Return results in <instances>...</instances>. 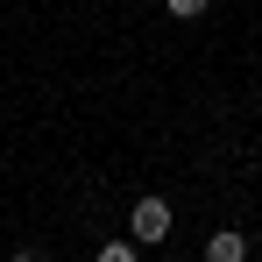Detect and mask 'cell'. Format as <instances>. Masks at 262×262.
Returning <instances> with one entry per match:
<instances>
[{
    "label": "cell",
    "mask_w": 262,
    "mask_h": 262,
    "mask_svg": "<svg viewBox=\"0 0 262 262\" xmlns=\"http://www.w3.org/2000/svg\"><path fill=\"white\" fill-rule=\"evenodd\" d=\"M163 234H170V199H156V191L135 199V206H128V241L149 248V241H163Z\"/></svg>",
    "instance_id": "obj_1"
},
{
    "label": "cell",
    "mask_w": 262,
    "mask_h": 262,
    "mask_svg": "<svg viewBox=\"0 0 262 262\" xmlns=\"http://www.w3.org/2000/svg\"><path fill=\"white\" fill-rule=\"evenodd\" d=\"M206 262H248V241L227 227V234H213V241H206Z\"/></svg>",
    "instance_id": "obj_2"
},
{
    "label": "cell",
    "mask_w": 262,
    "mask_h": 262,
    "mask_svg": "<svg viewBox=\"0 0 262 262\" xmlns=\"http://www.w3.org/2000/svg\"><path fill=\"white\" fill-rule=\"evenodd\" d=\"M163 7H170L177 21H199V14H206V7H213V0H163Z\"/></svg>",
    "instance_id": "obj_3"
},
{
    "label": "cell",
    "mask_w": 262,
    "mask_h": 262,
    "mask_svg": "<svg viewBox=\"0 0 262 262\" xmlns=\"http://www.w3.org/2000/svg\"><path fill=\"white\" fill-rule=\"evenodd\" d=\"M92 262H135V248H128V241H106V248H99Z\"/></svg>",
    "instance_id": "obj_4"
},
{
    "label": "cell",
    "mask_w": 262,
    "mask_h": 262,
    "mask_svg": "<svg viewBox=\"0 0 262 262\" xmlns=\"http://www.w3.org/2000/svg\"><path fill=\"white\" fill-rule=\"evenodd\" d=\"M7 262H43V255H36V248H14V255H7Z\"/></svg>",
    "instance_id": "obj_5"
}]
</instances>
